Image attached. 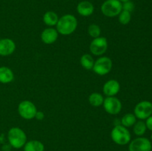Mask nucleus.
<instances>
[{
    "instance_id": "nucleus-10",
    "label": "nucleus",
    "mask_w": 152,
    "mask_h": 151,
    "mask_svg": "<svg viewBox=\"0 0 152 151\" xmlns=\"http://www.w3.org/2000/svg\"><path fill=\"white\" fill-rule=\"evenodd\" d=\"M152 144L151 141L145 137H138L130 142L129 151H151Z\"/></svg>"
},
{
    "instance_id": "nucleus-16",
    "label": "nucleus",
    "mask_w": 152,
    "mask_h": 151,
    "mask_svg": "<svg viewBox=\"0 0 152 151\" xmlns=\"http://www.w3.org/2000/svg\"><path fill=\"white\" fill-rule=\"evenodd\" d=\"M45 146L38 140H31L24 145V151H44Z\"/></svg>"
},
{
    "instance_id": "nucleus-28",
    "label": "nucleus",
    "mask_w": 152,
    "mask_h": 151,
    "mask_svg": "<svg viewBox=\"0 0 152 151\" xmlns=\"http://www.w3.org/2000/svg\"><path fill=\"white\" fill-rule=\"evenodd\" d=\"M120 1H121V2H126V1H131V0H119Z\"/></svg>"
},
{
    "instance_id": "nucleus-27",
    "label": "nucleus",
    "mask_w": 152,
    "mask_h": 151,
    "mask_svg": "<svg viewBox=\"0 0 152 151\" xmlns=\"http://www.w3.org/2000/svg\"><path fill=\"white\" fill-rule=\"evenodd\" d=\"M12 147L10 144H4L1 147V150L2 151H10Z\"/></svg>"
},
{
    "instance_id": "nucleus-13",
    "label": "nucleus",
    "mask_w": 152,
    "mask_h": 151,
    "mask_svg": "<svg viewBox=\"0 0 152 151\" xmlns=\"http://www.w3.org/2000/svg\"><path fill=\"white\" fill-rule=\"evenodd\" d=\"M59 33L56 29L52 28H45L41 33V39L46 44H51L57 40Z\"/></svg>"
},
{
    "instance_id": "nucleus-7",
    "label": "nucleus",
    "mask_w": 152,
    "mask_h": 151,
    "mask_svg": "<svg viewBox=\"0 0 152 151\" xmlns=\"http://www.w3.org/2000/svg\"><path fill=\"white\" fill-rule=\"evenodd\" d=\"M105 112L111 115H117L122 110V102L115 96H107L102 104Z\"/></svg>"
},
{
    "instance_id": "nucleus-19",
    "label": "nucleus",
    "mask_w": 152,
    "mask_h": 151,
    "mask_svg": "<svg viewBox=\"0 0 152 151\" xmlns=\"http://www.w3.org/2000/svg\"><path fill=\"white\" fill-rule=\"evenodd\" d=\"M88 102L91 106L97 107L102 105L104 102V97L100 93H93L89 96Z\"/></svg>"
},
{
    "instance_id": "nucleus-14",
    "label": "nucleus",
    "mask_w": 152,
    "mask_h": 151,
    "mask_svg": "<svg viewBox=\"0 0 152 151\" xmlns=\"http://www.w3.org/2000/svg\"><path fill=\"white\" fill-rule=\"evenodd\" d=\"M77 10L79 14L84 17L90 16L94 11V7L91 2L88 1H83L77 4Z\"/></svg>"
},
{
    "instance_id": "nucleus-23",
    "label": "nucleus",
    "mask_w": 152,
    "mask_h": 151,
    "mask_svg": "<svg viewBox=\"0 0 152 151\" xmlns=\"http://www.w3.org/2000/svg\"><path fill=\"white\" fill-rule=\"evenodd\" d=\"M88 33L92 38H97V37L100 36L101 29L99 25H96V24H91V25H89L88 28Z\"/></svg>"
},
{
    "instance_id": "nucleus-15",
    "label": "nucleus",
    "mask_w": 152,
    "mask_h": 151,
    "mask_svg": "<svg viewBox=\"0 0 152 151\" xmlns=\"http://www.w3.org/2000/svg\"><path fill=\"white\" fill-rule=\"evenodd\" d=\"M14 79V74L12 70L7 67H0V83L8 84Z\"/></svg>"
},
{
    "instance_id": "nucleus-4",
    "label": "nucleus",
    "mask_w": 152,
    "mask_h": 151,
    "mask_svg": "<svg viewBox=\"0 0 152 151\" xmlns=\"http://www.w3.org/2000/svg\"><path fill=\"white\" fill-rule=\"evenodd\" d=\"M123 10V3L119 0H106L101 6V11L107 17H115Z\"/></svg>"
},
{
    "instance_id": "nucleus-26",
    "label": "nucleus",
    "mask_w": 152,
    "mask_h": 151,
    "mask_svg": "<svg viewBox=\"0 0 152 151\" xmlns=\"http://www.w3.org/2000/svg\"><path fill=\"white\" fill-rule=\"evenodd\" d=\"M35 118H37L39 121H42V120L44 119L45 118V113L42 112V111H38L37 110V113L35 115Z\"/></svg>"
},
{
    "instance_id": "nucleus-9",
    "label": "nucleus",
    "mask_w": 152,
    "mask_h": 151,
    "mask_svg": "<svg viewBox=\"0 0 152 151\" xmlns=\"http://www.w3.org/2000/svg\"><path fill=\"white\" fill-rule=\"evenodd\" d=\"M134 112L136 118L140 120L146 119L152 115V103L149 101H142L137 104Z\"/></svg>"
},
{
    "instance_id": "nucleus-25",
    "label": "nucleus",
    "mask_w": 152,
    "mask_h": 151,
    "mask_svg": "<svg viewBox=\"0 0 152 151\" xmlns=\"http://www.w3.org/2000/svg\"><path fill=\"white\" fill-rule=\"evenodd\" d=\"M145 125H146L147 129L152 131V115L151 116L146 118V121H145Z\"/></svg>"
},
{
    "instance_id": "nucleus-5",
    "label": "nucleus",
    "mask_w": 152,
    "mask_h": 151,
    "mask_svg": "<svg viewBox=\"0 0 152 151\" xmlns=\"http://www.w3.org/2000/svg\"><path fill=\"white\" fill-rule=\"evenodd\" d=\"M112 67V60L107 56H102L95 61L92 70L97 75L105 76L111 72Z\"/></svg>"
},
{
    "instance_id": "nucleus-22",
    "label": "nucleus",
    "mask_w": 152,
    "mask_h": 151,
    "mask_svg": "<svg viewBox=\"0 0 152 151\" xmlns=\"http://www.w3.org/2000/svg\"><path fill=\"white\" fill-rule=\"evenodd\" d=\"M118 19L119 22L121 25H126L131 22L132 19V15H131L130 12L126 11V10H122L118 15Z\"/></svg>"
},
{
    "instance_id": "nucleus-20",
    "label": "nucleus",
    "mask_w": 152,
    "mask_h": 151,
    "mask_svg": "<svg viewBox=\"0 0 152 151\" xmlns=\"http://www.w3.org/2000/svg\"><path fill=\"white\" fill-rule=\"evenodd\" d=\"M137 118L134 114L133 113H127L123 115V118L120 120L121 125L124 126L125 127H130L134 126V124L136 123Z\"/></svg>"
},
{
    "instance_id": "nucleus-29",
    "label": "nucleus",
    "mask_w": 152,
    "mask_h": 151,
    "mask_svg": "<svg viewBox=\"0 0 152 151\" xmlns=\"http://www.w3.org/2000/svg\"><path fill=\"white\" fill-rule=\"evenodd\" d=\"M151 142H152V134H151Z\"/></svg>"
},
{
    "instance_id": "nucleus-3",
    "label": "nucleus",
    "mask_w": 152,
    "mask_h": 151,
    "mask_svg": "<svg viewBox=\"0 0 152 151\" xmlns=\"http://www.w3.org/2000/svg\"><path fill=\"white\" fill-rule=\"evenodd\" d=\"M111 137L113 142L119 145H126L131 142V133L127 127L124 126L116 125L112 129L111 133Z\"/></svg>"
},
{
    "instance_id": "nucleus-11",
    "label": "nucleus",
    "mask_w": 152,
    "mask_h": 151,
    "mask_svg": "<svg viewBox=\"0 0 152 151\" xmlns=\"http://www.w3.org/2000/svg\"><path fill=\"white\" fill-rule=\"evenodd\" d=\"M16 50V43L9 38L0 39V56H7L11 55Z\"/></svg>"
},
{
    "instance_id": "nucleus-8",
    "label": "nucleus",
    "mask_w": 152,
    "mask_h": 151,
    "mask_svg": "<svg viewBox=\"0 0 152 151\" xmlns=\"http://www.w3.org/2000/svg\"><path fill=\"white\" fill-rule=\"evenodd\" d=\"M108 46V44L107 38L103 36H99L92 40L90 46H89V49H90V51L92 54L99 56H102L106 52Z\"/></svg>"
},
{
    "instance_id": "nucleus-6",
    "label": "nucleus",
    "mask_w": 152,
    "mask_h": 151,
    "mask_svg": "<svg viewBox=\"0 0 152 151\" xmlns=\"http://www.w3.org/2000/svg\"><path fill=\"white\" fill-rule=\"evenodd\" d=\"M37 112V107L31 101H22L18 105V113H19V115L24 119H33L35 118Z\"/></svg>"
},
{
    "instance_id": "nucleus-21",
    "label": "nucleus",
    "mask_w": 152,
    "mask_h": 151,
    "mask_svg": "<svg viewBox=\"0 0 152 151\" xmlns=\"http://www.w3.org/2000/svg\"><path fill=\"white\" fill-rule=\"evenodd\" d=\"M147 127L145 125V122L142 121H136L134 124L133 131L134 134L137 136H142L144 135L146 132Z\"/></svg>"
},
{
    "instance_id": "nucleus-12",
    "label": "nucleus",
    "mask_w": 152,
    "mask_h": 151,
    "mask_svg": "<svg viewBox=\"0 0 152 151\" xmlns=\"http://www.w3.org/2000/svg\"><path fill=\"white\" fill-rule=\"evenodd\" d=\"M120 90V84L115 79L107 81L102 87V92L106 96H115Z\"/></svg>"
},
{
    "instance_id": "nucleus-18",
    "label": "nucleus",
    "mask_w": 152,
    "mask_h": 151,
    "mask_svg": "<svg viewBox=\"0 0 152 151\" xmlns=\"http://www.w3.org/2000/svg\"><path fill=\"white\" fill-rule=\"evenodd\" d=\"M94 62L95 61L94 60L93 56L88 53L83 55L80 58V64H81L82 67L88 70L93 69Z\"/></svg>"
},
{
    "instance_id": "nucleus-2",
    "label": "nucleus",
    "mask_w": 152,
    "mask_h": 151,
    "mask_svg": "<svg viewBox=\"0 0 152 151\" xmlns=\"http://www.w3.org/2000/svg\"><path fill=\"white\" fill-rule=\"evenodd\" d=\"M7 140L12 147L19 149L24 147L27 142V136L22 129L14 127L9 130L7 133Z\"/></svg>"
},
{
    "instance_id": "nucleus-17",
    "label": "nucleus",
    "mask_w": 152,
    "mask_h": 151,
    "mask_svg": "<svg viewBox=\"0 0 152 151\" xmlns=\"http://www.w3.org/2000/svg\"><path fill=\"white\" fill-rule=\"evenodd\" d=\"M58 20H59L58 15L55 12L51 11V10L47 11L43 16V22L46 25L49 27H53L56 25Z\"/></svg>"
},
{
    "instance_id": "nucleus-1",
    "label": "nucleus",
    "mask_w": 152,
    "mask_h": 151,
    "mask_svg": "<svg viewBox=\"0 0 152 151\" xmlns=\"http://www.w3.org/2000/svg\"><path fill=\"white\" fill-rule=\"evenodd\" d=\"M77 19L74 15L65 14L59 18L56 24V30L59 34L63 36H68L72 34L77 28Z\"/></svg>"
},
{
    "instance_id": "nucleus-24",
    "label": "nucleus",
    "mask_w": 152,
    "mask_h": 151,
    "mask_svg": "<svg viewBox=\"0 0 152 151\" xmlns=\"http://www.w3.org/2000/svg\"><path fill=\"white\" fill-rule=\"evenodd\" d=\"M134 9V4L132 1H126L123 4V10L128 12H132Z\"/></svg>"
}]
</instances>
